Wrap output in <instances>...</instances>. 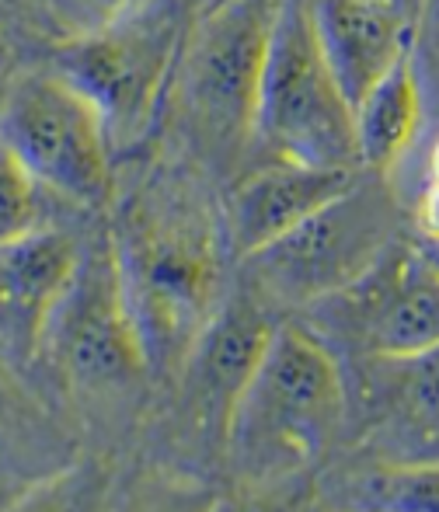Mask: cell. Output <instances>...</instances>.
Here are the masks:
<instances>
[{
    "label": "cell",
    "instance_id": "cell-1",
    "mask_svg": "<svg viewBox=\"0 0 439 512\" xmlns=\"http://www.w3.org/2000/svg\"><path fill=\"white\" fill-rule=\"evenodd\" d=\"M109 248L150 366L178 373L227 300L223 216L189 175L161 171L122 199Z\"/></svg>",
    "mask_w": 439,
    "mask_h": 512
},
{
    "label": "cell",
    "instance_id": "cell-2",
    "mask_svg": "<svg viewBox=\"0 0 439 512\" xmlns=\"http://www.w3.org/2000/svg\"><path fill=\"white\" fill-rule=\"evenodd\" d=\"M345 415V377L325 338L276 324L230 415L227 453L248 481H279L311 467Z\"/></svg>",
    "mask_w": 439,
    "mask_h": 512
},
{
    "label": "cell",
    "instance_id": "cell-3",
    "mask_svg": "<svg viewBox=\"0 0 439 512\" xmlns=\"http://www.w3.org/2000/svg\"><path fill=\"white\" fill-rule=\"evenodd\" d=\"M283 0H213L189 21L168 102L199 161L230 168L255 140V102Z\"/></svg>",
    "mask_w": 439,
    "mask_h": 512
},
{
    "label": "cell",
    "instance_id": "cell-4",
    "mask_svg": "<svg viewBox=\"0 0 439 512\" xmlns=\"http://www.w3.org/2000/svg\"><path fill=\"white\" fill-rule=\"evenodd\" d=\"M189 21L185 0H147L95 32L60 42L53 70L102 112L115 150L136 147L157 122Z\"/></svg>",
    "mask_w": 439,
    "mask_h": 512
},
{
    "label": "cell",
    "instance_id": "cell-5",
    "mask_svg": "<svg viewBox=\"0 0 439 512\" xmlns=\"http://www.w3.org/2000/svg\"><path fill=\"white\" fill-rule=\"evenodd\" d=\"M255 140L272 157L359 168L352 105L314 35L311 0H283L255 102Z\"/></svg>",
    "mask_w": 439,
    "mask_h": 512
},
{
    "label": "cell",
    "instance_id": "cell-6",
    "mask_svg": "<svg viewBox=\"0 0 439 512\" xmlns=\"http://www.w3.org/2000/svg\"><path fill=\"white\" fill-rule=\"evenodd\" d=\"M0 143L42 192L98 209L112 199V136L102 112L60 70L7 81Z\"/></svg>",
    "mask_w": 439,
    "mask_h": 512
},
{
    "label": "cell",
    "instance_id": "cell-7",
    "mask_svg": "<svg viewBox=\"0 0 439 512\" xmlns=\"http://www.w3.org/2000/svg\"><path fill=\"white\" fill-rule=\"evenodd\" d=\"M394 223L391 196L356 178L338 199L241 262L262 297L311 307L359 279L391 248Z\"/></svg>",
    "mask_w": 439,
    "mask_h": 512
},
{
    "label": "cell",
    "instance_id": "cell-8",
    "mask_svg": "<svg viewBox=\"0 0 439 512\" xmlns=\"http://www.w3.org/2000/svg\"><path fill=\"white\" fill-rule=\"evenodd\" d=\"M314 317L366 356H412L439 345V262L426 244L394 241L370 269L318 300Z\"/></svg>",
    "mask_w": 439,
    "mask_h": 512
},
{
    "label": "cell",
    "instance_id": "cell-9",
    "mask_svg": "<svg viewBox=\"0 0 439 512\" xmlns=\"http://www.w3.org/2000/svg\"><path fill=\"white\" fill-rule=\"evenodd\" d=\"M46 352L56 359L63 380L84 394H115L133 387L150 370L109 241L81 255L77 276L49 328Z\"/></svg>",
    "mask_w": 439,
    "mask_h": 512
},
{
    "label": "cell",
    "instance_id": "cell-10",
    "mask_svg": "<svg viewBox=\"0 0 439 512\" xmlns=\"http://www.w3.org/2000/svg\"><path fill=\"white\" fill-rule=\"evenodd\" d=\"M81 244L39 227L0 244V363L28 370L46 356L49 328L81 265Z\"/></svg>",
    "mask_w": 439,
    "mask_h": 512
},
{
    "label": "cell",
    "instance_id": "cell-11",
    "mask_svg": "<svg viewBox=\"0 0 439 512\" xmlns=\"http://www.w3.org/2000/svg\"><path fill=\"white\" fill-rule=\"evenodd\" d=\"M276 321L258 300L227 297L182 363L185 411L199 432L227 443L230 415L255 373Z\"/></svg>",
    "mask_w": 439,
    "mask_h": 512
},
{
    "label": "cell",
    "instance_id": "cell-12",
    "mask_svg": "<svg viewBox=\"0 0 439 512\" xmlns=\"http://www.w3.org/2000/svg\"><path fill=\"white\" fill-rule=\"evenodd\" d=\"M356 178V168H325V164L286 161V157H272L269 164L248 171L230 189V199L223 206L230 255H255L258 248L272 244L342 196Z\"/></svg>",
    "mask_w": 439,
    "mask_h": 512
},
{
    "label": "cell",
    "instance_id": "cell-13",
    "mask_svg": "<svg viewBox=\"0 0 439 512\" xmlns=\"http://www.w3.org/2000/svg\"><path fill=\"white\" fill-rule=\"evenodd\" d=\"M311 18L321 53L349 105L412 53L415 11L394 0H311Z\"/></svg>",
    "mask_w": 439,
    "mask_h": 512
},
{
    "label": "cell",
    "instance_id": "cell-14",
    "mask_svg": "<svg viewBox=\"0 0 439 512\" xmlns=\"http://www.w3.org/2000/svg\"><path fill=\"white\" fill-rule=\"evenodd\" d=\"M352 126H356V154L359 168L384 178L401 164L408 147L415 143L422 126V88L415 53L401 56L356 105H352Z\"/></svg>",
    "mask_w": 439,
    "mask_h": 512
},
{
    "label": "cell",
    "instance_id": "cell-15",
    "mask_svg": "<svg viewBox=\"0 0 439 512\" xmlns=\"http://www.w3.org/2000/svg\"><path fill=\"white\" fill-rule=\"evenodd\" d=\"M370 359L377 363V398L387 418L415 436L439 439V345Z\"/></svg>",
    "mask_w": 439,
    "mask_h": 512
},
{
    "label": "cell",
    "instance_id": "cell-16",
    "mask_svg": "<svg viewBox=\"0 0 439 512\" xmlns=\"http://www.w3.org/2000/svg\"><path fill=\"white\" fill-rule=\"evenodd\" d=\"M366 495L380 509L439 512V464H429V460L426 464L422 460L391 464L366 481Z\"/></svg>",
    "mask_w": 439,
    "mask_h": 512
},
{
    "label": "cell",
    "instance_id": "cell-17",
    "mask_svg": "<svg viewBox=\"0 0 439 512\" xmlns=\"http://www.w3.org/2000/svg\"><path fill=\"white\" fill-rule=\"evenodd\" d=\"M32 450H39V418L14 387V370L0 363V478L25 471Z\"/></svg>",
    "mask_w": 439,
    "mask_h": 512
},
{
    "label": "cell",
    "instance_id": "cell-18",
    "mask_svg": "<svg viewBox=\"0 0 439 512\" xmlns=\"http://www.w3.org/2000/svg\"><path fill=\"white\" fill-rule=\"evenodd\" d=\"M42 227V189L0 143V244Z\"/></svg>",
    "mask_w": 439,
    "mask_h": 512
},
{
    "label": "cell",
    "instance_id": "cell-19",
    "mask_svg": "<svg viewBox=\"0 0 439 512\" xmlns=\"http://www.w3.org/2000/svg\"><path fill=\"white\" fill-rule=\"evenodd\" d=\"M140 4L147 0H42V11L53 21L60 39H77V35H88L122 14L136 11Z\"/></svg>",
    "mask_w": 439,
    "mask_h": 512
},
{
    "label": "cell",
    "instance_id": "cell-20",
    "mask_svg": "<svg viewBox=\"0 0 439 512\" xmlns=\"http://www.w3.org/2000/svg\"><path fill=\"white\" fill-rule=\"evenodd\" d=\"M419 227L426 241H439V185L426 182V192L419 199Z\"/></svg>",
    "mask_w": 439,
    "mask_h": 512
},
{
    "label": "cell",
    "instance_id": "cell-21",
    "mask_svg": "<svg viewBox=\"0 0 439 512\" xmlns=\"http://www.w3.org/2000/svg\"><path fill=\"white\" fill-rule=\"evenodd\" d=\"M429 182L439 185V140L433 143V154H429Z\"/></svg>",
    "mask_w": 439,
    "mask_h": 512
},
{
    "label": "cell",
    "instance_id": "cell-22",
    "mask_svg": "<svg viewBox=\"0 0 439 512\" xmlns=\"http://www.w3.org/2000/svg\"><path fill=\"white\" fill-rule=\"evenodd\" d=\"M426 251H429V255H433L436 262H439V241H426Z\"/></svg>",
    "mask_w": 439,
    "mask_h": 512
},
{
    "label": "cell",
    "instance_id": "cell-23",
    "mask_svg": "<svg viewBox=\"0 0 439 512\" xmlns=\"http://www.w3.org/2000/svg\"><path fill=\"white\" fill-rule=\"evenodd\" d=\"M394 4H401V7H408V11H415V7H419V0H394Z\"/></svg>",
    "mask_w": 439,
    "mask_h": 512
},
{
    "label": "cell",
    "instance_id": "cell-24",
    "mask_svg": "<svg viewBox=\"0 0 439 512\" xmlns=\"http://www.w3.org/2000/svg\"><path fill=\"white\" fill-rule=\"evenodd\" d=\"M4 95H7V81L0 77V112H4Z\"/></svg>",
    "mask_w": 439,
    "mask_h": 512
}]
</instances>
